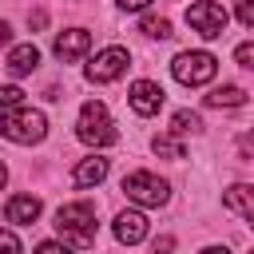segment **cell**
<instances>
[{
	"instance_id": "obj_13",
	"label": "cell",
	"mask_w": 254,
	"mask_h": 254,
	"mask_svg": "<svg viewBox=\"0 0 254 254\" xmlns=\"http://www.w3.org/2000/svg\"><path fill=\"white\" fill-rule=\"evenodd\" d=\"M222 206H226V210H234V214H242V218H254V187L234 183V187L222 194Z\"/></svg>"
},
{
	"instance_id": "obj_22",
	"label": "cell",
	"mask_w": 254,
	"mask_h": 254,
	"mask_svg": "<svg viewBox=\"0 0 254 254\" xmlns=\"http://www.w3.org/2000/svg\"><path fill=\"white\" fill-rule=\"evenodd\" d=\"M67 246H71V242H40L36 250H40V254H67Z\"/></svg>"
},
{
	"instance_id": "obj_1",
	"label": "cell",
	"mask_w": 254,
	"mask_h": 254,
	"mask_svg": "<svg viewBox=\"0 0 254 254\" xmlns=\"http://www.w3.org/2000/svg\"><path fill=\"white\" fill-rule=\"evenodd\" d=\"M56 230L75 250H87L95 242V206L91 202H67L56 210Z\"/></svg>"
},
{
	"instance_id": "obj_9",
	"label": "cell",
	"mask_w": 254,
	"mask_h": 254,
	"mask_svg": "<svg viewBox=\"0 0 254 254\" xmlns=\"http://www.w3.org/2000/svg\"><path fill=\"white\" fill-rule=\"evenodd\" d=\"M87 48H91V32H83V28H67V32L56 36V60H60V64L79 60Z\"/></svg>"
},
{
	"instance_id": "obj_10",
	"label": "cell",
	"mask_w": 254,
	"mask_h": 254,
	"mask_svg": "<svg viewBox=\"0 0 254 254\" xmlns=\"http://www.w3.org/2000/svg\"><path fill=\"white\" fill-rule=\"evenodd\" d=\"M4 218H8L12 226L36 222V218H40V198H36V194H12V198L4 202Z\"/></svg>"
},
{
	"instance_id": "obj_4",
	"label": "cell",
	"mask_w": 254,
	"mask_h": 254,
	"mask_svg": "<svg viewBox=\"0 0 254 254\" xmlns=\"http://www.w3.org/2000/svg\"><path fill=\"white\" fill-rule=\"evenodd\" d=\"M171 71H175V79H179L183 87H198V83H210V79H214L218 60H214L210 52H179L175 64H171Z\"/></svg>"
},
{
	"instance_id": "obj_25",
	"label": "cell",
	"mask_w": 254,
	"mask_h": 254,
	"mask_svg": "<svg viewBox=\"0 0 254 254\" xmlns=\"http://www.w3.org/2000/svg\"><path fill=\"white\" fill-rule=\"evenodd\" d=\"M151 0H119V8H127V12H135V8H147Z\"/></svg>"
},
{
	"instance_id": "obj_26",
	"label": "cell",
	"mask_w": 254,
	"mask_h": 254,
	"mask_svg": "<svg viewBox=\"0 0 254 254\" xmlns=\"http://www.w3.org/2000/svg\"><path fill=\"white\" fill-rule=\"evenodd\" d=\"M250 226H254V218H250Z\"/></svg>"
},
{
	"instance_id": "obj_24",
	"label": "cell",
	"mask_w": 254,
	"mask_h": 254,
	"mask_svg": "<svg viewBox=\"0 0 254 254\" xmlns=\"http://www.w3.org/2000/svg\"><path fill=\"white\" fill-rule=\"evenodd\" d=\"M0 246H4V250H12V254H16V250H20V242H16V238H12V230H4V234H0Z\"/></svg>"
},
{
	"instance_id": "obj_23",
	"label": "cell",
	"mask_w": 254,
	"mask_h": 254,
	"mask_svg": "<svg viewBox=\"0 0 254 254\" xmlns=\"http://www.w3.org/2000/svg\"><path fill=\"white\" fill-rule=\"evenodd\" d=\"M238 147H242V159H254V131H246Z\"/></svg>"
},
{
	"instance_id": "obj_12",
	"label": "cell",
	"mask_w": 254,
	"mask_h": 254,
	"mask_svg": "<svg viewBox=\"0 0 254 254\" xmlns=\"http://www.w3.org/2000/svg\"><path fill=\"white\" fill-rule=\"evenodd\" d=\"M36 64H40V52H36V44L8 48V60H4L8 75H28V71H36Z\"/></svg>"
},
{
	"instance_id": "obj_17",
	"label": "cell",
	"mask_w": 254,
	"mask_h": 254,
	"mask_svg": "<svg viewBox=\"0 0 254 254\" xmlns=\"http://www.w3.org/2000/svg\"><path fill=\"white\" fill-rule=\"evenodd\" d=\"M143 36L167 40V36H171V20H163V16H147V20H143Z\"/></svg>"
},
{
	"instance_id": "obj_19",
	"label": "cell",
	"mask_w": 254,
	"mask_h": 254,
	"mask_svg": "<svg viewBox=\"0 0 254 254\" xmlns=\"http://www.w3.org/2000/svg\"><path fill=\"white\" fill-rule=\"evenodd\" d=\"M234 60H238L242 67H254V40H246V44H238V48H234Z\"/></svg>"
},
{
	"instance_id": "obj_7",
	"label": "cell",
	"mask_w": 254,
	"mask_h": 254,
	"mask_svg": "<svg viewBox=\"0 0 254 254\" xmlns=\"http://www.w3.org/2000/svg\"><path fill=\"white\" fill-rule=\"evenodd\" d=\"M127 48H103L91 64H87V79L91 83H111V79H119L123 71H127Z\"/></svg>"
},
{
	"instance_id": "obj_20",
	"label": "cell",
	"mask_w": 254,
	"mask_h": 254,
	"mask_svg": "<svg viewBox=\"0 0 254 254\" xmlns=\"http://www.w3.org/2000/svg\"><path fill=\"white\" fill-rule=\"evenodd\" d=\"M20 99H24V91H20V87H12V83L0 91V103H4V107H20Z\"/></svg>"
},
{
	"instance_id": "obj_15",
	"label": "cell",
	"mask_w": 254,
	"mask_h": 254,
	"mask_svg": "<svg viewBox=\"0 0 254 254\" xmlns=\"http://www.w3.org/2000/svg\"><path fill=\"white\" fill-rule=\"evenodd\" d=\"M242 103H246V91L242 87H230V83L226 87H214L206 95V107H242Z\"/></svg>"
},
{
	"instance_id": "obj_18",
	"label": "cell",
	"mask_w": 254,
	"mask_h": 254,
	"mask_svg": "<svg viewBox=\"0 0 254 254\" xmlns=\"http://www.w3.org/2000/svg\"><path fill=\"white\" fill-rule=\"evenodd\" d=\"M155 151H159V155H167V159H187L183 143H179V139H171V135H159V139H155Z\"/></svg>"
},
{
	"instance_id": "obj_11",
	"label": "cell",
	"mask_w": 254,
	"mask_h": 254,
	"mask_svg": "<svg viewBox=\"0 0 254 254\" xmlns=\"http://www.w3.org/2000/svg\"><path fill=\"white\" fill-rule=\"evenodd\" d=\"M115 238L127 242V246L143 242V238H147V218H143L139 210H123V214L115 218Z\"/></svg>"
},
{
	"instance_id": "obj_16",
	"label": "cell",
	"mask_w": 254,
	"mask_h": 254,
	"mask_svg": "<svg viewBox=\"0 0 254 254\" xmlns=\"http://www.w3.org/2000/svg\"><path fill=\"white\" fill-rule=\"evenodd\" d=\"M198 127H202V119L194 111H175V119H171V135H190Z\"/></svg>"
},
{
	"instance_id": "obj_14",
	"label": "cell",
	"mask_w": 254,
	"mask_h": 254,
	"mask_svg": "<svg viewBox=\"0 0 254 254\" xmlns=\"http://www.w3.org/2000/svg\"><path fill=\"white\" fill-rule=\"evenodd\" d=\"M103 179H107V159H99V155L79 159V167H75V175H71L75 187H95V183H103Z\"/></svg>"
},
{
	"instance_id": "obj_6",
	"label": "cell",
	"mask_w": 254,
	"mask_h": 254,
	"mask_svg": "<svg viewBox=\"0 0 254 254\" xmlns=\"http://www.w3.org/2000/svg\"><path fill=\"white\" fill-rule=\"evenodd\" d=\"M226 8L222 4H214V0H198V4H190L187 8V24L202 36V40H218L222 32H226Z\"/></svg>"
},
{
	"instance_id": "obj_2",
	"label": "cell",
	"mask_w": 254,
	"mask_h": 254,
	"mask_svg": "<svg viewBox=\"0 0 254 254\" xmlns=\"http://www.w3.org/2000/svg\"><path fill=\"white\" fill-rule=\"evenodd\" d=\"M75 135H79V143H87V147H111V143L119 139V131H115V123H111V115H107V107H103L99 99H87V103L79 107Z\"/></svg>"
},
{
	"instance_id": "obj_21",
	"label": "cell",
	"mask_w": 254,
	"mask_h": 254,
	"mask_svg": "<svg viewBox=\"0 0 254 254\" xmlns=\"http://www.w3.org/2000/svg\"><path fill=\"white\" fill-rule=\"evenodd\" d=\"M238 20L246 28H254V0H238Z\"/></svg>"
},
{
	"instance_id": "obj_3",
	"label": "cell",
	"mask_w": 254,
	"mask_h": 254,
	"mask_svg": "<svg viewBox=\"0 0 254 254\" xmlns=\"http://www.w3.org/2000/svg\"><path fill=\"white\" fill-rule=\"evenodd\" d=\"M4 135L12 143H40L48 135V119L32 107H4Z\"/></svg>"
},
{
	"instance_id": "obj_5",
	"label": "cell",
	"mask_w": 254,
	"mask_h": 254,
	"mask_svg": "<svg viewBox=\"0 0 254 254\" xmlns=\"http://www.w3.org/2000/svg\"><path fill=\"white\" fill-rule=\"evenodd\" d=\"M123 194H127L131 202H139V206H163V202L171 198L167 183H163L159 175H151V171H131V175H123Z\"/></svg>"
},
{
	"instance_id": "obj_8",
	"label": "cell",
	"mask_w": 254,
	"mask_h": 254,
	"mask_svg": "<svg viewBox=\"0 0 254 254\" xmlns=\"http://www.w3.org/2000/svg\"><path fill=\"white\" fill-rule=\"evenodd\" d=\"M163 87L159 83H151V79H135L131 83V91H127V103L135 107V115H155L159 107H163Z\"/></svg>"
}]
</instances>
